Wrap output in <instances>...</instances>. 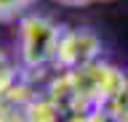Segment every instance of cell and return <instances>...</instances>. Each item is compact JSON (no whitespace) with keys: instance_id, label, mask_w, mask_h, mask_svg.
<instances>
[{"instance_id":"cell-1","label":"cell","mask_w":128,"mask_h":122,"mask_svg":"<svg viewBox=\"0 0 128 122\" xmlns=\"http://www.w3.org/2000/svg\"><path fill=\"white\" fill-rule=\"evenodd\" d=\"M64 27L54 24L40 13H27L19 19V56L30 72H43L46 66H56L59 42Z\"/></svg>"},{"instance_id":"cell-2","label":"cell","mask_w":128,"mask_h":122,"mask_svg":"<svg viewBox=\"0 0 128 122\" xmlns=\"http://www.w3.org/2000/svg\"><path fill=\"white\" fill-rule=\"evenodd\" d=\"M102 53V40L91 29H67L64 27L62 42H59V56H56V69L72 72L80 66H88L99 61Z\"/></svg>"},{"instance_id":"cell-3","label":"cell","mask_w":128,"mask_h":122,"mask_svg":"<svg viewBox=\"0 0 128 122\" xmlns=\"http://www.w3.org/2000/svg\"><path fill=\"white\" fill-rule=\"evenodd\" d=\"M107 114L112 117V122H128V77L123 82V88L118 90V96L110 101Z\"/></svg>"},{"instance_id":"cell-4","label":"cell","mask_w":128,"mask_h":122,"mask_svg":"<svg viewBox=\"0 0 128 122\" xmlns=\"http://www.w3.org/2000/svg\"><path fill=\"white\" fill-rule=\"evenodd\" d=\"M32 5H35V0H0V21L24 19Z\"/></svg>"},{"instance_id":"cell-5","label":"cell","mask_w":128,"mask_h":122,"mask_svg":"<svg viewBox=\"0 0 128 122\" xmlns=\"http://www.w3.org/2000/svg\"><path fill=\"white\" fill-rule=\"evenodd\" d=\"M16 82H19V74H16L14 61H11V58L0 50V96H6V93L14 88Z\"/></svg>"},{"instance_id":"cell-6","label":"cell","mask_w":128,"mask_h":122,"mask_svg":"<svg viewBox=\"0 0 128 122\" xmlns=\"http://www.w3.org/2000/svg\"><path fill=\"white\" fill-rule=\"evenodd\" d=\"M72 122H112V117L107 112L102 114H91V117H83V120H72Z\"/></svg>"},{"instance_id":"cell-7","label":"cell","mask_w":128,"mask_h":122,"mask_svg":"<svg viewBox=\"0 0 128 122\" xmlns=\"http://www.w3.org/2000/svg\"><path fill=\"white\" fill-rule=\"evenodd\" d=\"M62 5H88V3H96V0H56Z\"/></svg>"}]
</instances>
